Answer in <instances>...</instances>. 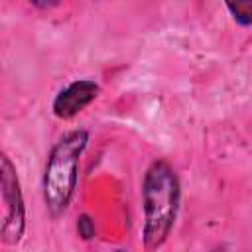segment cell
I'll use <instances>...</instances> for the list:
<instances>
[{
	"label": "cell",
	"mask_w": 252,
	"mask_h": 252,
	"mask_svg": "<svg viewBox=\"0 0 252 252\" xmlns=\"http://www.w3.org/2000/svg\"><path fill=\"white\" fill-rule=\"evenodd\" d=\"M211 252H228V248H226L224 244H219V246H215Z\"/></svg>",
	"instance_id": "cell-8"
},
{
	"label": "cell",
	"mask_w": 252,
	"mask_h": 252,
	"mask_svg": "<svg viewBox=\"0 0 252 252\" xmlns=\"http://www.w3.org/2000/svg\"><path fill=\"white\" fill-rule=\"evenodd\" d=\"M181 207V181L173 165L156 158L142 177V248L158 252L175 226Z\"/></svg>",
	"instance_id": "cell-1"
},
{
	"label": "cell",
	"mask_w": 252,
	"mask_h": 252,
	"mask_svg": "<svg viewBox=\"0 0 252 252\" xmlns=\"http://www.w3.org/2000/svg\"><path fill=\"white\" fill-rule=\"evenodd\" d=\"M226 10L230 12L232 20H234L240 28H250V26H252V2L226 4Z\"/></svg>",
	"instance_id": "cell-5"
},
{
	"label": "cell",
	"mask_w": 252,
	"mask_h": 252,
	"mask_svg": "<svg viewBox=\"0 0 252 252\" xmlns=\"http://www.w3.org/2000/svg\"><path fill=\"white\" fill-rule=\"evenodd\" d=\"M75 228H77V236L85 242H91V240L96 238V224H94V219L89 213H81L77 217Z\"/></svg>",
	"instance_id": "cell-6"
},
{
	"label": "cell",
	"mask_w": 252,
	"mask_h": 252,
	"mask_svg": "<svg viewBox=\"0 0 252 252\" xmlns=\"http://www.w3.org/2000/svg\"><path fill=\"white\" fill-rule=\"evenodd\" d=\"M100 94V85L94 79H75L57 91L51 102V112L59 120H71L83 112Z\"/></svg>",
	"instance_id": "cell-4"
},
{
	"label": "cell",
	"mask_w": 252,
	"mask_h": 252,
	"mask_svg": "<svg viewBox=\"0 0 252 252\" xmlns=\"http://www.w3.org/2000/svg\"><path fill=\"white\" fill-rule=\"evenodd\" d=\"M91 142V134L85 128H73L53 142L45 158L41 175V199L45 213L51 219H61L77 193L81 158Z\"/></svg>",
	"instance_id": "cell-2"
},
{
	"label": "cell",
	"mask_w": 252,
	"mask_h": 252,
	"mask_svg": "<svg viewBox=\"0 0 252 252\" xmlns=\"http://www.w3.org/2000/svg\"><path fill=\"white\" fill-rule=\"evenodd\" d=\"M114 252H126V250H122V248H118V250H114Z\"/></svg>",
	"instance_id": "cell-9"
},
{
	"label": "cell",
	"mask_w": 252,
	"mask_h": 252,
	"mask_svg": "<svg viewBox=\"0 0 252 252\" xmlns=\"http://www.w3.org/2000/svg\"><path fill=\"white\" fill-rule=\"evenodd\" d=\"M0 195L6 205V217L0 224V240L8 246H16L26 234V199L16 163L4 150H0Z\"/></svg>",
	"instance_id": "cell-3"
},
{
	"label": "cell",
	"mask_w": 252,
	"mask_h": 252,
	"mask_svg": "<svg viewBox=\"0 0 252 252\" xmlns=\"http://www.w3.org/2000/svg\"><path fill=\"white\" fill-rule=\"evenodd\" d=\"M59 2H49V0H30V8H35V10H51V8H57Z\"/></svg>",
	"instance_id": "cell-7"
}]
</instances>
